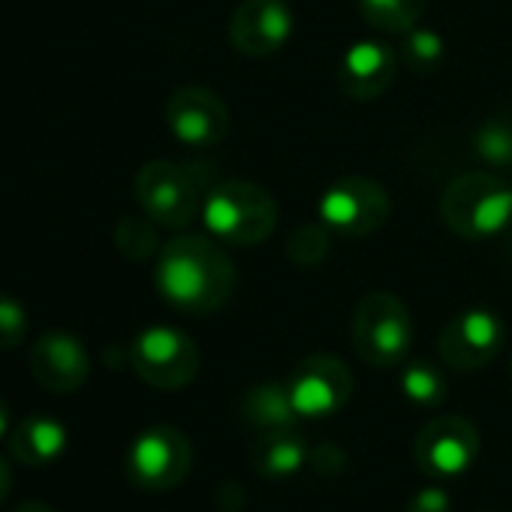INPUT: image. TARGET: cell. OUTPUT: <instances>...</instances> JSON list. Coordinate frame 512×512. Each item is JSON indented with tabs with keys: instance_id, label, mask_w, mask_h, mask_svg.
I'll return each instance as SVG.
<instances>
[{
	"instance_id": "6da1fadb",
	"label": "cell",
	"mask_w": 512,
	"mask_h": 512,
	"mask_svg": "<svg viewBox=\"0 0 512 512\" xmlns=\"http://www.w3.org/2000/svg\"><path fill=\"white\" fill-rule=\"evenodd\" d=\"M154 287L181 314L205 317L220 311L235 290V266L211 235H175L157 253Z\"/></svg>"
},
{
	"instance_id": "7a4b0ae2",
	"label": "cell",
	"mask_w": 512,
	"mask_h": 512,
	"mask_svg": "<svg viewBox=\"0 0 512 512\" xmlns=\"http://www.w3.org/2000/svg\"><path fill=\"white\" fill-rule=\"evenodd\" d=\"M202 226L211 238L232 247L263 244L278 226L275 196L253 181H223L202 199Z\"/></svg>"
},
{
	"instance_id": "3957f363",
	"label": "cell",
	"mask_w": 512,
	"mask_h": 512,
	"mask_svg": "<svg viewBox=\"0 0 512 512\" xmlns=\"http://www.w3.org/2000/svg\"><path fill=\"white\" fill-rule=\"evenodd\" d=\"M440 217L467 241L494 238L512 223V187L491 172H464L443 190Z\"/></svg>"
},
{
	"instance_id": "277c9868",
	"label": "cell",
	"mask_w": 512,
	"mask_h": 512,
	"mask_svg": "<svg viewBox=\"0 0 512 512\" xmlns=\"http://www.w3.org/2000/svg\"><path fill=\"white\" fill-rule=\"evenodd\" d=\"M416 341L407 305L386 290L368 293L353 314V347L371 368H395L410 359Z\"/></svg>"
},
{
	"instance_id": "5b68a950",
	"label": "cell",
	"mask_w": 512,
	"mask_h": 512,
	"mask_svg": "<svg viewBox=\"0 0 512 512\" xmlns=\"http://www.w3.org/2000/svg\"><path fill=\"white\" fill-rule=\"evenodd\" d=\"M392 214L389 190L368 175H347L329 184L317 199V220L344 238H365L386 226Z\"/></svg>"
},
{
	"instance_id": "8992f818",
	"label": "cell",
	"mask_w": 512,
	"mask_h": 512,
	"mask_svg": "<svg viewBox=\"0 0 512 512\" xmlns=\"http://www.w3.org/2000/svg\"><path fill=\"white\" fill-rule=\"evenodd\" d=\"M196 341L175 326H148L130 344L133 371L154 389H184L199 374Z\"/></svg>"
},
{
	"instance_id": "52a82bcc",
	"label": "cell",
	"mask_w": 512,
	"mask_h": 512,
	"mask_svg": "<svg viewBox=\"0 0 512 512\" xmlns=\"http://www.w3.org/2000/svg\"><path fill=\"white\" fill-rule=\"evenodd\" d=\"M193 446L175 425H148L127 449V476L145 491H169L187 479Z\"/></svg>"
},
{
	"instance_id": "ba28073f",
	"label": "cell",
	"mask_w": 512,
	"mask_h": 512,
	"mask_svg": "<svg viewBox=\"0 0 512 512\" xmlns=\"http://www.w3.org/2000/svg\"><path fill=\"white\" fill-rule=\"evenodd\" d=\"M133 190L142 214L163 229H187L202 211V196L196 190V181L172 160L145 163L136 172Z\"/></svg>"
},
{
	"instance_id": "9c48e42d",
	"label": "cell",
	"mask_w": 512,
	"mask_h": 512,
	"mask_svg": "<svg viewBox=\"0 0 512 512\" xmlns=\"http://www.w3.org/2000/svg\"><path fill=\"white\" fill-rule=\"evenodd\" d=\"M299 419H329L341 413L353 395V374L332 353L305 356L284 380Z\"/></svg>"
},
{
	"instance_id": "30bf717a",
	"label": "cell",
	"mask_w": 512,
	"mask_h": 512,
	"mask_svg": "<svg viewBox=\"0 0 512 512\" xmlns=\"http://www.w3.org/2000/svg\"><path fill=\"white\" fill-rule=\"evenodd\" d=\"M503 344H506V326L494 311L464 308L440 329L437 353L443 365L455 371H479L500 356Z\"/></svg>"
},
{
	"instance_id": "8fae6325",
	"label": "cell",
	"mask_w": 512,
	"mask_h": 512,
	"mask_svg": "<svg viewBox=\"0 0 512 512\" xmlns=\"http://www.w3.org/2000/svg\"><path fill=\"white\" fill-rule=\"evenodd\" d=\"M413 458L431 479H458L479 458V431L464 416H437L419 431Z\"/></svg>"
},
{
	"instance_id": "7c38bea8",
	"label": "cell",
	"mask_w": 512,
	"mask_h": 512,
	"mask_svg": "<svg viewBox=\"0 0 512 512\" xmlns=\"http://www.w3.org/2000/svg\"><path fill=\"white\" fill-rule=\"evenodd\" d=\"M296 34V13L287 0H241L229 19V43L244 58H272Z\"/></svg>"
},
{
	"instance_id": "4fadbf2b",
	"label": "cell",
	"mask_w": 512,
	"mask_h": 512,
	"mask_svg": "<svg viewBox=\"0 0 512 512\" xmlns=\"http://www.w3.org/2000/svg\"><path fill=\"white\" fill-rule=\"evenodd\" d=\"M166 127L184 148H214L229 133V109L208 88H178L166 100Z\"/></svg>"
},
{
	"instance_id": "5bb4252c",
	"label": "cell",
	"mask_w": 512,
	"mask_h": 512,
	"mask_svg": "<svg viewBox=\"0 0 512 512\" xmlns=\"http://www.w3.org/2000/svg\"><path fill=\"white\" fill-rule=\"evenodd\" d=\"M31 374L49 392H76L91 377V353L73 332H46L31 347Z\"/></svg>"
},
{
	"instance_id": "9a60e30c",
	"label": "cell",
	"mask_w": 512,
	"mask_h": 512,
	"mask_svg": "<svg viewBox=\"0 0 512 512\" xmlns=\"http://www.w3.org/2000/svg\"><path fill=\"white\" fill-rule=\"evenodd\" d=\"M398 76V55L383 40H356L338 61V88L350 100L383 97Z\"/></svg>"
},
{
	"instance_id": "2e32d148",
	"label": "cell",
	"mask_w": 512,
	"mask_h": 512,
	"mask_svg": "<svg viewBox=\"0 0 512 512\" xmlns=\"http://www.w3.org/2000/svg\"><path fill=\"white\" fill-rule=\"evenodd\" d=\"M7 443L19 464L46 467L64 455L70 434H67V425L55 416H25L19 425H13V434Z\"/></svg>"
},
{
	"instance_id": "e0dca14e",
	"label": "cell",
	"mask_w": 512,
	"mask_h": 512,
	"mask_svg": "<svg viewBox=\"0 0 512 512\" xmlns=\"http://www.w3.org/2000/svg\"><path fill=\"white\" fill-rule=\"evenodd\" d=\"M308 464H311V446L296 428L260 434V440L250 449V467L263 479H290L299 476Z\"/></svg>"
},
{
	"instance_id": "ac0fdd59",
	"label": "cell",
	"mask_w": 512,
	"mask_h": 512,
	"mask_svg": "<svg viewBox=\"0 0 512 512\" xmlns=\"http://www.w3.org/2000/svg\"><path fill=\"white\" fill-rule=\"evenodd\" d=\"M241 419L247 428H253L256 434H272V431H290L296 428L302 419L290 401L287 383H256L244 392L241 398Z\"/></svg>"
},
{
	"instance_id": "d6986e66",
	"label": "cell",
	"mask_w": 512,
	"mask_h": 512,
	"mask_svg": "<svg viewBox=\"0 0 512 512\" xmlns=\"http://www.w3.org/2000/svg\"><path fill=\"white\" fill-rule=\"evenodd\" d=\"M428 0H359L362 19L380 34H407L419 25Z\"/></svg>"
},
{
	"instance_id": "ffe728a7",
	"label": "cell",
	"mask_w": 512,
	"mask_h": 512,
	"mask_svg": "<svg viewBox=\"0 0 512 512\" xmlns=\"http://www.w3.org/2000/svg\"><path fill=\"white\" fill-rule=\"evenodd\" d=\"M401 395L413 404V407H440L446 401V377L437 365L425 362V359H413L404 362L401 371Z\"/></svg>"
},
{
	"instance_id": "44dd1931",
	"label": "cell",
	"mask_w": 512,
	"mask_h": 512,
	"mask_svg": "<svg viewBox=\"0 0 512 512\" xmlns=\"http://www.w3.org/2000/svg\"><path fill=\"white\" fill-rule=\"evenodd\" d=\"M401 61H404L407 70H413L416 76L428 79L446 61V40L437 31L416 25L407 34H401Z\"/></svg>"
},
{
	"instance_id": "7402d4cb",
	"label": "cell",
	"mask_w": 512,
	"mask_h": 512,
	"mask_svg": "<svg viewBox=\"0 0 512 512\" xmlns=\"http://www.w3.org/2000/svg\"><path fill=\"white\" fill-rule=\"evenodd\" d=\"M473 154L494 169L512 166V124L506 121L479 124V130L473 133Z\"/></svg>"
},
{
	"instance_id": "603a6c76",
	"label": "cell",
	"mask_w": 512,
	"mask_h": 512,
	"mask_svg": "<svg viewBox=\"0 0 512 512\" xmlns=\"http://www.w3.org/2000/svg\"><path fill=\"white\" fill-rule=\"evenodd\" d=\"M329 253V229L317 220V223H302L290 241H287V256L302 266V269H314L326 260Z\"/></svg>"
},
{
	"instance_id": "cb8c5ba5",
	"label": "cell",
	"mask_w": 512,
	"mask_h": 512,
	"mask_svg": "<svg viewBox=\"0 0 512 512\" xmlns=\"http://www.w3.org/2000/svg\"><path fill=\"white\" fill-rule=\"evenodd\" d=\"M154 220L151 217H121V223L115 226V244L124 256L130 260H145L148 253L157 250V232H154Z\"/></svg>"
},
{
	"instance_id": "d4e9b609",
	"label": "cell",
	"mask_w": 512,
	"mask_h": 512,
	"mask_svg": "<svg viewBox=\"0 0 512 512\" xmlns=\"http://www.w3.org/2000/svg\"><path fill=\"white\" fill-rule=\"evenodd\" d=\"M31 317L25 305L7 293H0V350H13L25 341Z\"/></svg>"
},
{
	"instance_id": "484cf974",
	"label": "cell",
	"mask_w": 512,
	"mask_h": 512,
	"mask_svg": "<svg viewBox=\"0 0 512 512\" xmlns=\"http://www.w3.org/2000/svg\"><path fill=\"white\" fill-rule=\"evenodd\" d=\"M404 512H452V500H449V491L443 485H422Z\"/></svg>"
},
{
	"instance_id": "4316f807",
	"label": "cell",
	"mask_w": 512,
	"mask_h": 512,
	"mask_svg": "<svg viewBox=\"0 0 512 512\" xmlns=\"http://www.w3.org/2000/svg\"><path fill=\"white\" fill-rule=\"evenodd\" d=\"M311 464L323 476H338L347 467V455L338 443H320L317 449H311Z\"/></svg>"
},
{
	"instance_id": "83f0119b",
	"label": "cell",
	"mask_w": 512,
	"mask_h": 512,
	"mask_svg": "<svg viewBox=\"0 0 512 512\" xmlns=\"http://www.w3.org/2000/svg\"><path fill=\"white\" fill-rule=\"evenodd\" d=\"M13 491V470H10V461L0 455V503H4Z\"/></svg>"
},
{
	"instance_id": "f1b7e54d",
	"label": "cell",
	"mask_w": 512,
	"mask_h": 512,
	"mask_svg": "<svg viewBox=\"0 0 512 512\" xmlns=\"http://www.w3.org/2000/svg\"><path fill=\"white\" fill-rule=\"evenodd\" d=\"M10 434H13V416H10V407H7V401L0 398V443L10 440Z\"/></svg>"
},
{
	"instance_id": "f546056e",
	"label": "cell",
	"mask_w": 512,
	"mask_h": 512,
	"mask_svg": "<svg viewBox=\"0 0 512 512\" xmlns=\"http://www.w3.org/2000/svg\"><path fill=\"white\" fill-rule=\"evenodd\" d=\"M13 512H55L49 503H40V500H25V503H19Z\"/></svg>"
},
{
	"instance_id": "4dcf8cb0",
	"label": "cell",
	"mask_w": 512,
	"mask_h": 512,
	"mask_svg": "<svg viewBox=\"0 0 512 512\" xmlns=\"http://www.w3.org/2000/svg\"><path fill=\"white\" fill-rule=\"evenodd\" d=\"M509 368H512V362H509Z\"/></svg>"
}]
</instances>
